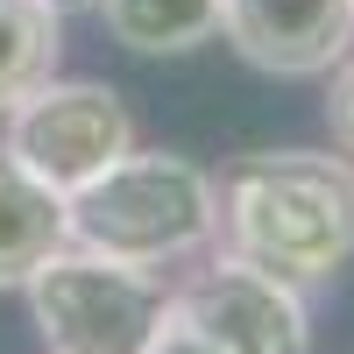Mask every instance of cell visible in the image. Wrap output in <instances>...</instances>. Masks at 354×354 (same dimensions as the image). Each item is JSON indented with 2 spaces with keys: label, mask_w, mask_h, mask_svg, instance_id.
Instances as JSON below:
<instances>
[{
  "label": "cell",
  "mask_w": 354,
  "mask_h": 354,
  "mask_svg": "<svg viewBox=\"0 0 354 354\" xmlns=\"http://www.w3.org/2000/svg\"><path fill=\"white\" fill-rule=\"evenodd\" d=\"M220 241L283 283H326L354 262V156L255 149L220 185Z\"/></svg>",
  "instance_id": "1"
},
{
  "label": "cell",
  "mask_w": 354,
  "mask_h": 354,
  "mask_svg": "<svg viewBox=\"0 0 354 354\" xmlns=\"http://www.w3.org/2000/svg\"><path fill=\"white\" fill-rule=\"evenodd\" d=\"M64 241L156 277L185 270L220 241V177L177 149L135 142L113 170L64 198Z\"/></svg>",
  "instance_id": "2"
},
{
  "label": "cell",
  "mask_w": 354,
  "mask_h": 354,
  "mask_svg": "<svg viewBox=\"0 0 354 354\" xmlns=\"http://www.w3.org/2000/svg\"><path fill=\"white\" fill-rule=\"evenodd\" d=\"M21 298L43 354H142L170 305V283L156 270H128L113 255L64 241L50 262L28 270Z\"/></svg>",
  "instance_id": "3"
},
{
  "label": "cell",
  "mask_w": 354,
  "mask_h": 354,
  "mask_svg": "<svg viewBox=\"0 0 354 354\" xmlns=\"http://www.w3.org/2000/svg\"><path fill=\"white\" fill-rule=\"evenodd\" d=\"M0 149L36 185L71 198L135 149V113L100 78H43L28 100H15L0 113Z\"/></svg>",
  "instance_id": "4"
},
{
  "label": "cell",
  "mask_w": 354,
  "mask_h": 354,
  "mask_svg": "<svg viewBox=\"0 0 354 354\" xmlns=\"http://www.w3.org/2000/svg\"><path fill=\"white\" fill-rule=\"evenodd\" d=\"M170 305L220 354H312L305 290L241 262V255H227V248H205L192 262V277L170 283Z\"/></svg>",
  "instance_id": "5"
},
{
  "label": "cell",
  "mask_w": 354,
  "mask_h": 354,
  "mask_svg": "<svg viewBox=\"0 0 354 354\" xmlns=\"http://www.w3.org/2000/svg\"><path fill=\"white\" fill-rule=\"evenodd\" d=\"M220 43L270 78H326L354 50V0H220Z\"/></svg>",
  "instance_id": "6"
},
{
  "label": "cell",
  "mask_w": 354,
  "mask_h": 354,
  "mask_svg": "<svg viewBox=\"0 0 354 354\" xmlns=\"http://www.w3.org/2000/svg\"><path fill=\"white\" fill-rule=\"evenodd\" d=\"M57 248H64V198L0 149V290H21L28 270Z\"/></svg>",
  "instance_id": "7"
},
{
  "label": "cell",
  "mask_w": 354,
  "mask_h": 354,
  "mask_svg": "<svg viewBox=\"0 0 354 354\" xmlns=\"http://www.w3.org/2000/svg\"><path fill=\"white\" fill-rule=\"evenodd\" d=\"M100 21L135 57H192L220 36V0H100Z\"/></svg>",
  "instance_id": "8"
},
{
  "label": "cell",
  "mask_w": 354,
  "mask_h": 354,
  "mask_svg": "<svg viewBox=\"0 0 354 354\" xmlns=\"http://www.w3.org/2000/svg\"><path fill=\"white\" fill-rule=\"evenodd\" d=\"M57 57H64V15H50L43 0H0V113L57 78Z\"/></svg>",
  "instance_id": "9"
},
{
  "label": "cell",
  "mask_w": 354,
  "mask_h": 354,
  "mask_svg": "<svg viewBox=\"0 0 354 354\" xmlns=\"http://www.w3.org/2000/svg\"><path fill=\"white\" fill-rule=\"evenodd\" d=\"M326 128H333V149L354 156V50L326 71Z\"/></svg>",
  "instance_id": "10"
},
{
  "label": "cell",
  "mask_w": 354,
  "mask_h": 354,
  "mask_svg": "<svg viewBox=\"0 0 354 354\" xmlns=\"http://www.w3.org/2000/svg\"><path fill=\"white\" fill-rule=\"evenodd\" d=\"M142 354H220V347L205 340L177 305H163V319H156V333H149V347H142Z\"/></svg>",
  "instance_id": "11"
},
{
  "label": "cell",
  "mask_w": 354,
  "mask_h": 354,
  "mask_svg": "<svg viewBox=\"0 0 354 354\" xmlns=\"http://www.w3.org/2000/svg\"><path fill=\"white\" fill-rule=\"evenodd\" d=\"M50 15H85V8H100V0H43Z\"/></svg>",
  "instance_id": "12"
}]
</instances>
